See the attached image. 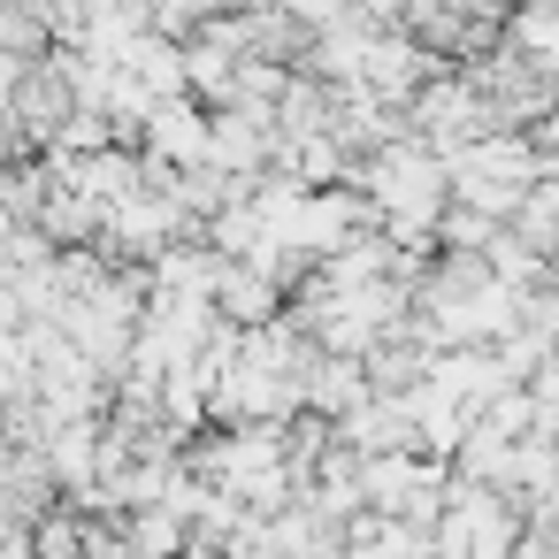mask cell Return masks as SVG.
I'll use <instances>...</instances> for the list:
<instances>
[{"mask_svg":"<svg viewBox=\"0 0 559 559\" xmlns=\"http://www.w3.org/2000/svg\"><path fill=\"white\" fill-rule=\"evenodd\" d=\"M39 559H78V521H47L39 528Z\"/></svg>","mask_w":559,"mask_h":559,"instance_id":"cell-2","label":"cell"},{"mask_svg":"<svg viewBox=\"0 0 559 559\" xmlns=\"http://www.w3.org/2000/svg\"><path fill=\"white\" fill-rule=\"evenodd\" d=\"M47 24L24 9V0H0V62H47Z\"/></svg>","mask_w":559,"mask_h":559,"instance_id":"cell-1","label":"cell"}]
</instances>
